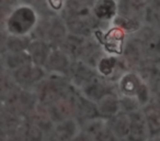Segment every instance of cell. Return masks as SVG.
Returning a JSON list of instances; mask_svg holds the SVG:
<instances>
[{
    "mask_svg": "<svg viewBox=\"0 0 160 141\" xmlns=\"http://www.w3.org/2000/svg\"><path fill=\"white\" fill-rule=\"evenodd\" d=\"M38 23L36 11L30 6H19L11 10L5 23V30L9 35L27 36L33 32Z\"/></svg>",
    "mask_w": 160,
    "mask_h": 141,
    "instance_id": "6da1fadb",
    "label": "cell"
},
{
    "mask_svg": "<svg viewBox=\"0 0 160 141\" xmlns=\"http://www.w3.org/2000/svg\"><path fill=\"white\" fill-rule=\"evenodd\" d=\"M118 96L135 98L140 108H142L152 100L150 87L137 73H123L118 79Z\"/></svg>",
    "mask_w": 160,
    "mask_h": 141,
    "instance_id": "7a4b0ae2",
    "label": "cell"
},
{
    "mask_svg": "<svg viewBox=\"0 0 160 141\" xmlns=\"http://www.w3.org/2000/svg\"><path fill=\"white\" fill-rule=\"evenodd\" d=\"M9 74L18 87L28 90H33L47 76L46 71L43 67L33 64L25 65Z\"/></svg>",
    "mask_w": 160,
    "mask_h": 141,
    "instance_id": "3957f363",
    "label": "cell"
},
{
    "mask_svg": "<svg viewBox=\"0 0 160 141\" xmlns=\"http://www.w3.org/2000/svg\"><path fill=\"white\" fill-rule=\"evenodd\" d=\"M36 104V97L33 90L17 87V89L3 103V107L16 112L24 119V117L35 107Z\"/></svg>",
    "mask_w": 160,
    "mask_h": 141,
    "instance_id": "277c9868",
    "label": "cell"
},
{
    "mask_svg": "<svg viewBox=\"0 0 160 141\" xmlns=\"http://www.w3.org/2000/svg\"><path fill=\"white\" fill-rule=\"evenodd\" d=\"M75 93L76 90L71 95L62 97L49 106L45 107L47 114L54 123L62 122L75 117V101H73Z\"/></svg>",
    "mask_w": 160,
    "mask_h": 141,
    "instance_id": "5b68a950",
    "label": "cell"
},
{
    "mask_svg": "<svg viewBox=\"0 0 160 141\" xmlns=\"http://www.w3.org/2000/svg\"><path fill=\"white\" fill-rule=\"evenodd\" d=\"M47 28L44 31L43 41L47 43L53 49H59L66 36L68 35L64 19L54 18L47 22Z\"/></svg>",
    "mask_w": 160,
    "mask_h": 141,
    "instance_id": "8992f818",
    "label": "cell"
},
{
    "mask_svg": "<svg viewBox=\"0 0 160 141\" xmlns=\"http://www.w3.org/2000/svg\"><path fill=\"white\" fill-rule=\"evenodd\" d=\"M72 61L60 49H53L49 53L47 61L44 65V69L52 74L62 75L68 77L69 68Z\"/></svg>",
    "mask_w": 160,
    "mask_h": 141,
    "instance_id": "52a82bcc",
    "label": "cell"
},
{
    "mask_svg": "<svg viewBox=\"0 0 160 141\" xmlns=\"http://www.w3.org/2000/svg\"><path fill=\"white\" fill-rule=\"evenodd\" d=\"M112 89H113V87H110L109 81H105L102 77L97 75L91 81L85 84L82 87H80L78 92L88 100L96 104L101 97L104 96L107 93L111 92Z\"/></svg>",
    "mask_w": 160,
    "mask_h": 141,
    "instance_id": "ba28073f",
    "label": "cell"
},
{
    "mask_svg": "<svg viewBox=\"0 0 160 141\" xmlns=\"http://www.w3.org/2000/svg\"><path fill=\"white\" fill-rule=\"evenodd\" d=\"M24 119L6 107L0 110V139H5L20 131Z\"/></svg>",
    "mask_w": 160,
    "mask_h": 141,
    "instance_id": "9c48e42d",
    "label": "cell"
},
{
    "mask_svg": "<svg viewBox=\"0 0 160 141\" xmlns=\"http://www.w3.org/2000/svg\"><path fill=\"white\" fill-rule=\"evenodd\" d=\"M80 132V126L75 118L55 123L51 133L47 136L48 141H70Z\"/></svg>",
    "mask_w": 160,
    "mask_h": 141,
    "instance_id": "30bf717a",
    "label": "cell"
},
{
    "mask_svg": "<svg viewBox=\"0 0 160 141\" xmlns=\"http://www.w3.org/2000/svg\"><path fill=\"white\" fill-rule=\"evenodd\" d=\"M129 132L125 141H147L149 132L142 109L129 112Z\"/></svg>",
    "mask_w": 160,
    "mask_h": 141,
    "instance_id": "8fae6325",
    "label": "cell"
},
{
    "mask_svg": "<svg viewBox=\"0 0 160 141\" xmlns=\"http://www.w3.org/2000/svg\"><path fill=\"white\" fill-rule=\"evenodd\" d=\"M125 32L123 30L113 27L102 34L101 43L104 46L105 51L111 54H122L125 46Z\"/></svg>",
    "mask_w": 160,
    "mask_h": 141,
    "instance_id": "7c38bea8",
    "label": "cell"
},
{
    "mask_svg": "<svg viewBox=\"0 0 160 141\" xmlns=\"http://www.w3.org/2000/svg\"><path fill=\"white\" fill-rule=\"evenodd\" d=\"M96 107L101 118L110 119L111 117L115 116L118 111H121L118 94L114 92V89H112L97 101Z\"/></svg>",
    "mask_w": 160,
    "mask_h": 141,
    "instance_id": "4fadbf2b",
    "label": "cell"
},
{
    "mask_svg": "<svg viewBox=\"0 0 160 141\" xmlns=\"http://www.w3.org/2000/svg\"><path fill=\"white\" fill-rule=\"evenodd\" d=\"M91 14L99 22L113 21L118 14V3L113 0H99L93 1L91 7Z\"/></svg>",
    "mask_w": 160,
    "mask_h": 141,
    "instance_id": "5bb4252c",
    "label": "cell"
},
{
    "mask_svg": "<svg viewBox=\"0 0 160 141\" xmlns=\"http://www.w3.org/2000/svg\"><path fill=\"white\" fill-rule=\"evenodd\" d=\"M51 51L52 47L45 41L38 40V39H32L27 50L28 54L31 58L32 64L43 67V68H44V65L46 63Z\"/></svg>",
    "mask_w": 160,
    "mask_h": 141,
    "instance_id": "9a60e30c",
    "label": "cell"
},
{
    "mask_svg": "<svg viewBox=\"0 0 160 141\" xmlns=\"http://www.w3.org/2000/svg\"><path fill=\"white\" fill-rule=\"evenodd\" d=\"M142 112L144 115L146 121L147 129L149 132V137L159 136L160 131V110L157 103L152 100L142 108Z\"/></svg>",
    "mask_w": 160,
    "mask_h": 141,
    "instance_id": "2e32d148",
    "label": "cell"
},
{
    "mask_svg": "<svg viewBox=\"0 0 160 141\" xmlns=\"http://www.w3.org/2000/svg\"><path fill=\"white\" fill-rule=\"evenodd\" d=\"M110 128L118 141H125L129 132V117L124 111H118L115 116L108 119Z\"/></svg>",
    "mask_w": 160,
    "mask_h": 141,
    "instance_id": "e0dca14e",
    "label": "cell"
},
{
    "mask_svg": "<svg viewBox=\"0 0 160 141\" xmlns=\"http://www.w3.org/2000/svg\"><path fill=\"white\" fill-rule=\"evenodd\" d=\"M118 64L120 62L118 57L113 55H104L98 60L94 69L99 76L108 81L116 74V71L118 69Z\"/></svg>",
    "mask_w": 160,
    "mask_h": 141,
    "instance_id": "ac0fdd59",
    "label": "cell"
},
{
    "mask_svg": "<svg viewBox=\"0 0 160 141\" xmlns=\"http://www.w3.org/2000/svg\"><path fill=\"white\" fill-rule=\"evenodd\" d=\"M3 63H5V69L8 71V73H12L25 65L32 64L28 52L6 53L3 55Z\"/></svg>",
    "mask_w": 160,
    "mask_h": 141,
    "instance_id": "d6986e66",
    "label": "cell"
},
{
    "mask_svg": "<svg viewBox=\"0 0 160 141\" xmlns=\"http://www.w3.org/2000/svg\"><path fill=\"white\" fill-rule=\"evenodd\" d=\"M20 133L23 141H45L47 138V134L43 130H41L35 125L23 121V125L20 129Z\"/></svg>",
    "mask_w": 160,
    "mask_h": 141,
    "instance_id": "ffe728a7",
    "label": "cell"
},
{
    "mask_svg": "<svg viewBox=\"0 0 160 141\" xmlns=\"http://www.w3.org/2000/svg\"><path fill=\"white\" fill-rule=\"evenodd\" d=\"M17 87L18 86L16 85L9 73L5 68L0 67V100L2 101V104L9 98Z\"/></svg>",
    "mask_w": 160,
    "mask_h": 141,
    "instance_id": "44dd1931",
    "label": "cell"
},
{
    "mask_svg": "<svg viewBox=\"0 0 160 141\" xmlns=\"http://www.w3.org/2000/svg\"><path fill=\"white\" fill-rule=\"evenodd\" d=\"M31 41H32L31 35L14 36V35H9V34H8L7 43H6L7 53H21V52H27Z\"/></svg>",
    "mask_w": 160,
    "mask_h": 141,
    "instance_id": "7402d4cb",
    "label": "cell"
},
{
    "mask_svg": "<svg viewBox=\"0 0 160 141\" xmlns=\"http://www.w3.org/2000/svg\"><path fill=\"white\" fill-rule=\"evenodd\" d=\"M160 11H159V3H148L145 8L144 17L145 20L150 25H158L160 20Z\"/></svg>",
    "mask_w": 160,
    "mask_h": 141,
    "instance_id": "603a6c76",
    "label": "cell"
},
{
    "mask_svg": "<svg viewBox=\"0 0 160 141\" xmlns=\"http://www.w3.org/2000/svg\"><path fill=\"white\" fill-rule=\"evenodd\" d=\"M46 5L49 6V8L53 10H55V11H60V10L64 9V5L65 3L64 1H62V0H49V1H46Z\"/></svg>",
    "mask_w": 160,
    "mask_h": 141,
    "instance_id": "cb8c5ba5",
    "label": "cell"
},
{
    "mask_svg": "<svg viewBox=\"0 0 160 141\" xmlns=\"http://www.w3.org/2000/svg\"><path fill=\"white\" fill-rule=\"evenodd\" d=\"M70 141H91V140L89 139V137L86 136V134L83 133V132L80 131L79 133H78L77 136H76L73 139H71Z\"/></svg>",
    "mask_w": 160,
    "mask_h": 141,
    "instance_id": "d4e9b609",
    "label": "cell"
},
{
    "mask_svg": "<svg viewBox=\"0 0 160 141\" xmlns=\"http://www.w3.org/2000/svg\"><path fill=\"white\" fill-rule=\"evenodd\" d=\"M147 141H160V137L159 136H151L147 139Z\"/></svg>",
    "mask_w": 160,
    "mask_h": 141,
    "instance_id": "484cf974",
    "label": "cell"
},
{
    "mask_svg": "<svg viewBox=\"0 0 160 141\" xmlns=\"http://www.w3.org/2000/svg\"><path fill=\"white\" fill-rule=\"evenodd\" d=\"M2 107H3V104H2V101L0 100V110L2 109Z\"/></svg>",
    "mask_w": 160,
    "mask_h": 141,
    "instance_id": "4316f807",
    "label": "cell"
}]
</instances>
